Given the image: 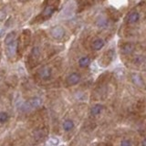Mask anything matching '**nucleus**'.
Listing matches in <instances>:
<instances>
[{"label": "nucleus", "mask_w": 146, "mask_h": 146, "mask_svg": "<svg viewBox=\"0 0 146 146\" xmlns=\"http://www.w3.org/2000/svg\"><path fill=\"white\" fill-rule=\"evenodd\" d=\"M41 103H42V100L38 97H34L32 99H29V100H27L26 102L23 103L22 105V110L24 111H31L33 110H36V108H38Z\"/></svg>", "instance_id": "nucleus-1"}, {"label": "nucleus", "mask_w": 146, "mask_h": 146, "mask_svg": "<svg viewBox=\"0 0 146 146\" xmlns=\"http://www.w3.org/2000/svg\"><path fill=\"white\" fill-rule=\"evenodd\" d=\"M141 19V14L138 10H131L126 15L125 22L128 25H135Z\"/></svg>", "instance_id": "nucleus-2"}, {"label": "nucleus", "mask_w": 146, "mask_h": 146, "mask_svg": "<svg viewBox=\"0 0 146 146\" xmlns=\"http://www.w3.org/2000/svg\"><path fill=\"white\" fill-rule=\"evenodd\" d=\"M55 9H56V7H55V6H53V5H48V6L43 9V11L40 13L38 18L39 19L41 18L42 20L48 19V18H49L53 15V13L55 12Z\"/></svg>", "instance_id": "nucleus-3"}, {"label": "nucleus", "mask_w": 146, "mask_h": 146, "mask_svg": "<svg viewBox=\"0 0 146 146\" xmlns=\"http://www.w3.org/2000/svg\"><path fill=\"white\" fill-rule=\"evenodd\" d=\"M51 36H53V38L55 39H61L63 38V36H65V30L62 27L60 26H56L51 29Z\"/></svg>", "instance_id": "nucleus-4"}, {"label": "nucleus", "mask_w": 146, "mask_h": 146, "mask_svg": "<svg viewBox=\"0 0 146 146\" xmlns=\"http://www.w3.org/2000/svg\"><path fill=\"white\" fill-rule=\"evenodd\" d=\"M38 75L42 80H49L50 78L52 76V70H51V68H49L48 66H45L43 68H40V70L38 72Z\"/></svg>", "instance_id": "nucleus-5"}, {"label": "nucleus", "mask_w": 146, "mask_h": 146, "mask_svg": "<svg viewBox=\"0 0 146 146\" xmlns=\"http://www.w3.org/2000/svg\"><path fill=\"white\" fill-rule=\"evenodd\" d=\"M17 42L15 40L12 43L8 44L6 46V52L8 58H13L15 57L17 53Z\"/></svg>", "instance_id": "nucleus-6"}, {"label": "nucleus", "mask_w": 146, "mask_h": 146, "mask_svg": "<svg viewBox=\"0 0 146 146\" xmlns=\"http://www.w3.org/2000/svg\"><path fill=\"white\" fill-rule=\"evenodd\" d=\"M80 81V75L79 73H76V72L71 73V74H70L67 78V83L70 86L76 85L79 83Z\"/></svg>", "instance_id": "nucleus-7"}, {"label": "nucleus", "mask_w": 146, "mask_h": 146, "mask_svg": "<svg viewBox=\"0 0 146 146\" xmlns=\"http://www.w3.org/2000/svg\"><path fill=\"white\" fill-rule=\"evenodd\" d=\"M104 45H105L104 40L100 38H97L91 42V48L95 50V51H99V50H100L104 47Z\"/></svg>", "instance_id": "nucleus-8"}, {"label": "nucleus", "mask_w": 146, "mask_h": 146, "mask_svg": "<svg viewBox=\"0 0 146 146\" xmlns=\"http://www.w3.org/2000/svg\"><path fill=\"white\" fill-rule=\"evenodd\" d=\"M135 49V46L131 43H125L122 45L121 47V52L124 55H130L131 53H133Z\"/></svg>", "instance_id": "nucleus-9"}, {"label": "nucleus", "mask_w": 146, "mask_h": 146, "mask_svg": "<svg viewBox=\"0 0 146 146\" xmlns=\"http://www.w3.org/2000/svg\"><path fill=\"white\" fill-rule=\"evenodd\" d=\"M96 24H97V26L100 27V29H106V27H108V24H109V21L107 19L106 17L104 16H100L98 17L97 19V22H96Z\"/></svg>", "instance_id": "nucleus-10"}, {"label": "nucleus", "mask_w": 146, "mask_h": 146, "mask_svg": "<svg viewBox=\"0 0 146 146\" xmlns=\"http://www.w3.org/2000/svg\"><path fill=\"white\" fill-rule=\"evenodd\" d=\"M102 110H103L102 104H95L94 106L90 109V114L92 116H97L102 111Z\"/></svg>", "instance_id": "nucleus-11"}, {"label": "nucleus", "mask_w": 146, "mask_h": 146, "mask_svg": "<svg viewBox=\"0 0 146 146\" xmlns=\"http://www.w3.org/2000/svg\"><path fill=\"white\" fill-rule=\"evenodd\" d=\"M131 79V81L133 82L136 86H143V78H141L139 74H132Z\"/></svg>", "instance_id": "nucleus-12"}, {"label": "nucleus", "mask_w": 146, "mask_h": 146, "mask_svg": "<svg viewBox=\"0 0 146 146\" xmlns=\"http://www.w3.org/2000/svg\"><path fill=\"white\" fill-rule=\"evenodd\" d=\"M90 58L87 56L81 57L79 59V65L80 68H87L88 66H90Z\"/></svg>", "instance_id": "nucleus-13"}, {"label": "nucleus", "mask_w": 146, "mask_h": 146, "mask_svg": "<svg viewBox=\"0 0 146 146\" xmlns=\"http://www.w3.org/2000/svg\"><path fill=\"white\" fill-rule=\"evenodd\" d=\"M62 127H63V130L65 131H70L73 128H74V122L71 120H66L63 122Z\"/></svg>", "instance_id": "nucleus-14"}, {"label": "nucleus", "mask_w": 146, "mask_h": 146, "mask_svg": "<svg viewBox=\"0 0 146 146\" xmlns=\"http://www.w3.org/2000/svg\"><path fill=\"white\" fill-rule=\"evenodd\" d=\"M15 40H16V32L12 31L9 34L7 35L6 38H5V44H6V46H7L8 44L12 43L13 41H15Z\"/></svg>", "instance_id": "nucleus-15"}, {"label": "nucleus", "mask_w": 146, "mask_h": 146, "mask_svg": "<svg viewBox=\"0 0 146 146\" xmlns=\"http://www.w3.org/2000/svg\"><path fill=\"white\" fill-rule=\"evenodd\" d=\"M31 56L33 58H38L40 56V48L38 47H34L31 50Z\"/></svg>", "instance_id": "nucleus-16"}, {"label": "nucleus", "mask_w": 146, "mask_h": 146, "mask_svg": "<svg viewBox=\"0 0 146 146\" xmlns=\"http://www.w3.org/2000/svg\"><path fill=\"white\" fill-rule=\"evenodd\" d=\"M132 61H133L134 64H136V65H141V64H143V61H144V58L143 56H136L133 58V59H132Z\"/></svg>", "instance_id": "nucleus-17"}, {"label": "nucleus", "mask_w": 146, "mask_h": 146, "mask_svg": "<svg viewBox=\"0 0 146 146\" xmlns=\"http://www.w3.org/2000/svg\"><path fill=\"white\" fill-rule=\"evenodd\" d=\"M8 115L7 112H0V123H5L8 121Z\"/></svg>", "instance_id": "nucleus-18"}, {"label": "nucleus", "mask_w": 146, "mask_h": 146, "mask_svg": "<svg viewBox=\"0 0 146 146\" xmlns=\"http://www.w3.org/2000/svg\"><path fill=\"white\" fill-rule=\"evenodd\" d=\"M48 144L49 146H56L58 144V140L57 138H51L48 141Z\"/></svg>", "instance_id": "nucleus-19"}, {"label": "nucleus", "mask_w": 146, "mask_h": 146, "mask_svg": "<svg viewBox=\"0 0 146 146\" xmlns=\"http://www.w3.org/2000/svg\"><path fill=\"white\" fill-rule=\"evenodd\" d=\"M121 146H131V143L130 140H127V139H124L121 141Z\"/></svg>", "instance_id": "nucleus-20"}, {"label": "nucleus", "mask_w": 146, "mask_h": 146, "mask_svg": "<svg viewBox=\"0 0 146 146\" xmlns=\"http://www.w3.org/2000/svg\"><path fill=\"white\" fill-rule=\"evenodd\" d=\"M5 17H6V13L5 12H2L0 11V21H2L5 19Z\"/></svg>", "instance_id": "nucleus-21"}, {"label": "nucleus", "mask_w": 146, "mask_h": 146, "mask_svg": "<svg viewBox=\"0 0 146 146\" xmlns=\"http://www.w3.org/2000/svg\"><path fill=\"white\" fill-rule=\"evenodd\" d=\"M143 146H146V139L143 141Z\"/></svg>", "instance_id": "nucleus-22"}, {"label": "nucleus", "mask_w": 146, "mask_h": 146, "mask_svg": "<svg viewBox=\"0 0 146 146\" xmlns=\"http://www.w3.org/2000/svg\"><path fill=\"white\" fill-rule=\"evenodd\" d=\"M20 2H23V3H25V2H27L29 0H19Z\"/></svg>", "instance_id": "nucleus-23"}, {"label": "nucleus", "mask_w": 146, "mask_h": 146, "mask_svg": "<svg viewBox=\"0 0 146 146\" xmlns=\"http://www.w3.org/2000/svg\"><path fill=\"white\" fill-rule=\"evenodd\" d=\"M60 146H64V145H60Z\"/></svg>", "instance_id": "nucleus-24"}, {"label": "nucleus", "mask_w": 146, "mask_h": 146, "mask_svg": "<svg viewBox=\"0 0 146 146\" xmlns=\"http://www.w3.org/2000/svg\"><path fill=\"white\" fill-rule=\"evenodd\" d=\"M96 1H98V0H96Z\"/></svg>", "instance_id": "nucleus-25"}]
</instances>
